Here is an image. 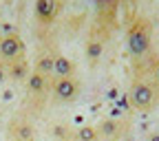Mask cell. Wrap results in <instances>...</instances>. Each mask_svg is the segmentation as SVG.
<instances>
[{"label":"cell","instance_id":"5","mask_svg":"<svg viewBox=\"0 0 159 141\" xmlns=\"http://www.w3.org/2000/svg\"><path fill=\"white\" fill-rule=\"evenodd\" d=\"M130 97H133V104L139 110H150L155 104V88L152 84H148L146 79H135V84L130 88Z\"/></svg>","mask_w":159,"mask_h":141},{"label":"cell","instance_id":"10","mask_svg":"<svg viewBox=\"0 0 159 141\" xmlns=\"http://www.w3.org/2000/svg\"><path fill=\"white\" fill-rule=\"evenodd\" d=\"M119 128L122 124L115 121V119H106L97 126V132H99V141H115L117 134H119Z\"/></svg>","mask_w":159,"mask_h":141},{"label":"cell","instance_id":"7","mask_svg":"<svg viewBox=\"0 0 159 141\" xmlns=\"http://www.w3.org/2000/svg\"><path fill=\"white\" fill-rule=\"evenodd\" d=\"M11 139L13 141H35V128L31 121H27V119L22 117H16L11 121Z\"/></svg>","mask_w":159,"mask_h":141},{"label":"cell","instance_id":"8","mask_svg":"<svg viewBox=\"0 0 159 141\" xmlns=\"http://www.w3.org/2000/svg\"><path fill=\"white\" fill-rule=\"evenodd\" d=\"M53 75L55 77H75V62L71 57L62 55V53H55L53 59Z\"/></svg>","mask_w":159,"mask_h":141},{"label":"cell","instance_id":"13","mask_svg":"<svg viewBox=\"0 0 159 141\" xmlns=\"http://www.w3.org/2000/svg\"><path fill=\"white\" fill-rule=\"evenodd\" d=\"M75 139L77 141H99L97 126H82V128L75 132Z\"/></svg>","mask_w":159,"mask_h":141},{"label":"cell","instance_id":"3","mask_svg":"<svg viewBox=\"0 0 159 141\" xmlns=\"http://www.w3.org/2000/svg\"><path fill=\"white\" fill-rule=\"evenodd\" d=\"M25 55V42L18 33H5L0 37V62L5 66L16 62V59H22Z\"/></svg>","mask_w":159,"mask_h":141},{"label":"cell","instance_id":"12","mask_svg":"<svg viewBox=\"0 0 159 141\" xmlns=\"http://www.w3.org/2000/svg\"><path fill=\"white\" fill-rule=\"evenodd\" d=\"M102 53H104V42H102V40H97L95 35H91L89 42H86V55H89V59H91V62H97V59L102 57Z\"/></svg>","mask_w":159,"mask_h":141},{"label":"cell","instance_id":"9","mask_svg":"<svg viewBox=\"0 0 159 141\" xmlns=\"http://www.w3.org/2000/svg\"><path fill=\"white\" fill-rule=\"evenodd\" d=\"M29 73H31V68H29V62H27V57H22V59H16V62L7 64V77H11L13 82H20V79H27V77H29Z\"/></svg>","mask_w":159,"mask_h":141},{"label":"cell","instance_id":"1","mask_svg":"<svg viewBox=\"0 0 159 141\" xmlns=\"http://www.w3.org/2000/svg\"><path fill=\"white\" fill-rule=\"evenodd\" d=\"M128 49L137 64L148 68V59H155L152 55V37H150V24L144 18H137L128 29Z\"/></svg>","mask_w":159,"mask_h":141},{"label":"cell","instance_id":"14","mask_svg":"<svg viewBox=\"0 0 159 141\" xmlns=\"http://www.w3.org/2000/svg\"><path fill=\"white\" fill-rule=\"evenodd\" d=\"M5 77H7V66L0 62V84H2V79H5Z\"/></svg>","mask_w":159,"mask_h":141},{"label":"cell","instance_id":"2","mask_svg":"<svg viewBox=\"0 0 159 141\" xmlns=\"http://www.w3.org/2000/svg\"><path fill=\"white\" fill-rule=\"evenodd\" d=\"M25 82H27V95H29V99H31V104H33L35 108H42L44 99L49 97V90H51V86H53L51 77L38 73V71H31Z\"/></svg>","mask_w":159,"mask_h":141},{"label":"cell","instance_id":"6","mask_svg":"<svg viewBox=\"0 0 159 141\" xmlns=\"http://www.w3.org/2000/svg\"><path fill=\"white\" fill-rule=\"evenodd\" d=\"M64 0H35V18L42 24H51L62 11Z\"/></svg>","mask_w":159,"mask_h":141},{"label":"cell","instance_id":"11","mask_svg":"<svg viewBox=\"0 0 159 141\" xmlns=\"http://www.w3.org/2000/svg\"><path fill=\"white\" fill-rule=\"evenodd\" d=\"M53 59H55V53H42V55L38 57L33 71H38V73L51 77V75H53Z\"/></svg>","mask_w":159,"mask_h":141},{"label":"cell","instance_id":"4","mask_svg":"<svg viewBox=\"0 0 159 141\" xmlns=\"http://www.w3.org/2000/svg\"><path fill=\"white\" fill-rule=\"evenodd\" d=\"M80 88H82V84H80L77 77H55L51 86L57 102H73L80 95Z\"/></svg>","mask_w":159,"mask_h":141}]
</instances>
